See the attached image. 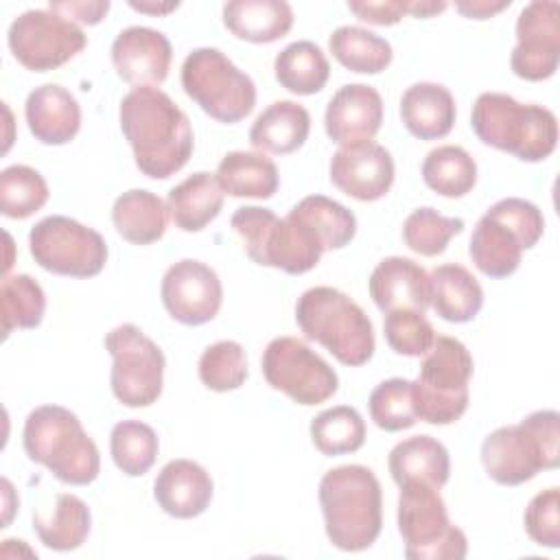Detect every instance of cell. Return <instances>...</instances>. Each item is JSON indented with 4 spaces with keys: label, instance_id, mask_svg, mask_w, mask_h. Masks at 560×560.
Here are the masks:
<instances>
[{
    "label": "cell",
    "instance_id": "39",
    "mask_svg": "<svg viewBox=\"0 0 560 560\" xmlns=\"http://www.w3.org/2000/svg\"><path fill=\"white\" fill-rule=\"evenodd\" d=\"M160 440L153 427L140 420H122L114 424L109 435V453L118 470L129 477L149 472L158 459Z\"/></svg>",
    "mask_w": 560,
    "mask_h": 560
},
{
    "label": "cell",
    "instance_id": "41",
    "mask_svg": "<svg viewBox=\"0 0 560 560\" xmlns=\"http://www.w3.org/2000/svg\"><path fill=\"white\" fill-rule=\"evenodd\" d=\"M464 230L459 217H444L435 208H416L402 223L405 245L420 256H438Z\"/></svg>",
    "mask_w": 560,
    "mask_h": 560
},
{
    "label": "cell",
    "instance_id": "10",
    "mask_svg": "<svg viewBox=\"0 0 560 560\" xmlns=\"http://www.w3.org/2000/svg\"><path fill=\"white\" fill-rule=\"evenodd\" d=\"M182 88L210 118L234 125L252 114L256 85L219 48H195L182 63Z\"/></svg>",
    "mask_w": 560,
    "mask_h": 560
},
{
    "label": "cell",
    "instance_id": "5",
    "mask_svg": "<svg viewBox=\"0 0 560 560\" xmlns=\"http://www.w3.org/2000/svg\"><path fill=\"white\" fill-rule=\"evenodd\" d=\"M481 464L501 486H521L560 464V413L538 409L518 424L499 427L481 442Z\"/></svg>",
    "mask_w": 560,
    "mask_h": 560
},
{
    "label": "cell",
    "instance_id": "28",
    "mask_svg": "<svg viewBox=\"0 0 560 560\" xmlns=\"http://www.w3.org/2000/svg\"><path fill=\"white\" fill-rule=\"evenodd\" d=\"M387 466L398 486L407 481H422L442 488L451 477L448 451L431 435H411L398 442L389 451Z\"/></svg>",
    "mask_w": 560,
    "mask_h": 560
},
{
    "label": "cell",
    "instance_id": "26",
    "mask_svg": "<svg viewBox=\"0 0 560 560\" xmlns=\"http://www.w3.org/2000/svg\"><path fill=\"white\" fill-rule=\"evenodd\" d=\"M523 252L525 247L518 234L490 212L477 221L468 243L470 260L488 278L512 276L521 265Z\"/></svg>",
    "mask_w": 560,
    "mask_h": 560
},
{
    "label": "cell",
    "instance_id": "2",
    "mask_svg": "<svg viewBox=\"0 0 560 560\" xmlns=\"http://www.w3.org/2000/svg\"><path fill=\"white\" fill-rule=\"evenodd\" d=\"M319 505L328 540L341 551L372 547L383 527V490L361 464L330 468L319 479Z\"/></svg>",
    "mask_w": 560,
    "mask_h": 560
},
{
    "label": "cell",
    "instance_id": "40",
    "mask_svg": "<svg viewBox=\"0 0 560 560\" xmlns=\"http://www.w3.org/2000/svg\"><path fill=\"white\" fill-rule=\"evenodd\" d=\"M48 184L39 171L11 164L0 173V212L9 219H28L48 201Z\"/></svg>",
    "mask_w": 560,
    "mask_h": 560
},
{
    "label": "cell",
    "instance_id": "37",
    "mask_svg": "<svg viewBox=\"0 0 560 560\" xmlns=\"http://www.w3.org/2000/svg\"><path fill=\"white\" fill-rule=\"evenodd\" d=\"M311 440L326 457L354 453L365 442V422L354 407L337 405L311 420Z\"/></svg>",
    "mask_w": 560,
    "mask_h": 560
},
{
    "label": "cell",
    "instance_id": "9",
    "mask_svg": "<svg viewBox=\"0 0 560 560\" xmlns=\"http://www.w3.org/2000/svg\"><path fill=\"white\" fill-rule=\"evenodd\" d=\"M398 494V532L409 560H462L466 534L451 523L440 488L407 481Z\"/></svg>",
    "mask_w": 560,
    "mask_h": 560
},
{
    "label": "cell",
    "instance_id": "11",
    "mask_svg": "<svg viewBox=\"0 0 560 560\" xmlns=\"http://www.w3.org/2000/svg\"><path fill=\"white\" fill-rule=\"evenodd\" d=\"M28 249L33 260L55 276L92 278L107 262L105 238L96 230L63 214H50L37 221L28 232Z\"/></svg>",
    "mask_w": 560,
    "mask_h": 560
},
{
    "label": "cell",
    "instance_id": "18",
    "mask_svg": "<svg viewBox=\"0 0 560 560\" xmlns=\"http://www.w3.org/2000/svg\"><path fill=\"white\" fill-rule=\"evenodd\" d=\"M173 61V46L162 31L127 26L112 44L116 74L136 88H158L166 81Z\"/></svg>",
    "mask_w": 560,
    "mask_h": 560
},
{
    "label": "cell",
    "instance_id": "19",
    "mask_svg": "<svg viewBox=\"0 0 560 560\" xmlns=\"http://www.w3.org/2000/svg\"><path fill=\"white\" fill-rule=\"evenodd\" d=\"M383 122V98L376 88L368 83L341 85L326 105L324 127L328 138L348 147L372 140Z\"/></svg>",
    "mask_w": 560,
    "mask_h": 560
},
{
    "label": "cell",
    "instance_id": "42",
    "mask_svg": "<svg viewBox=\"0 0 560 560\" xmlns=\"http://www.w3.org/2000/svg\"><path fill=\"white\" fill-rule=\"evenodd\" d=\"M199 381L212 392L238 389L247 378V359L238 341L223 339L208 346L199 357Z\"/></svg>",
    "mask_w": 560,
    "mask_h": 560
},
{
    "label": "cell",
    "instance_id": "46",
    "mask_svg": "<svg viewBox=\"0 0 560 560\" xmlns=\"http://www.w3.org/2000/svg\"><path fill=\"white\" fill-rule=\"evenodd\" d=\"M488 212L501 219L503 223H508L518 234L525 249H532L542 238V232H545L542 212L536 203L527 199L505 197V199H499L494 206H490Z\"/></svg>",
    "mask_w": 560,
    "mask_h": 560
},
{
    "label": "cell",
    "instance_id": "25",
    "mask_svg": "<svg viewBox=\"0 0 560 560\" xmlns=\"http://www.w3.org/2000/svg\"><path fill=\"white\" fill-rule=\"evenodd\" d=\"M225 28L252 44H271L293 26V9L284 0H232L223 4Z\"/></svg>",
    "mask_w": 560,
    "mask_h": 560
},
{
    "label": "cell",
    "instance_id": "7",
    "mask_svg": "<svg viewBox=\"0 0 560 560\" xmlns=\"http://www.w3.org/2000/svg\"><path fill=\"white\" fill-rule=\"evenodd\" d=\"M230 225L256 265L282 269L291 276L311 271L324 254L315 232L291 212L278 219L269 208L241 206L234 210Z\"/></svg>",
    "mask_w": 560,
    "mask_h": 560
},
{
    "label": "cell",
    "instance_id": "6",
    "mask_svg": "<svg viewBox=\"0 0 560 560\" xmlns=\"http://www.w3.org/2000/svg\"><path fill=\"white\" fill-rule=\"evenodd\" d=\"M295 322L306 339L324 346L343 365H363L374 354L370 317L339 289H306L295 302Z\"/></svg>",
    "mask_w": 560,
    "mask_h": 560
},
{
    "label": "cell",
    "instance_id": "20",
    "mask_svg": "<svg viewBox=\"0 0 560 560\" xmlns=\"http://www.w3.org/2000/svg\"><path fill=\"white\" fill-rule=\"evenodd\" d=\"M370 298L383 311L416 308L427 311L431 306V282L422 265L405 256L383 258L368 280Z\"/></svg>",
    "mask_w": 560,
    "mask_h": 560
},
{
    "label": "cell",
    "instance_id": "3",
    "mask_svg": "<svg viewBox=\"0 0 560 560\" xmlns=\"http://www.w3.org/2000/svg\"><path fill=\"white\" fill-rule=\"evenodd\" d=\"M475 136L523 162L547 160L558 144L556 114L536 103H518L503 92H483L470 112Z\"/></svg>",
    "mask_w": 560,
    "mask_h": 560
},
{
    "label": "cell",
    "instance_id": "38",
    "mask_svg": "<svg viewBox=\"0 0 560 560\" xmlns=\"http://www.w3.org/2000/svg\"><path fill=\"white\" fill-rule=\"evenodd\" d=\"M0 304H2V337L4 339L15 328H37L46 313L44 289L28 273H13V276L2 278Z\"/></svg>",
    "mask_w": 560,
    "mask_h": 560
},
{
    "label": "cell",
    "instance_id": "43",
    "mask_svg": "<svg viewBox=\"0 0 560 560\" xmlns=\"http://www.w3.org/2000/svg\"><path fill=\"white\" fill-rule=\"evenodd\" d=\"M370 418L383 431H402L413 427L416 411L411 398V381L407 378H387L378 383L368 400Z\"/></svg>",
    "mask_w": 560,
    "mask_h": 560
},
{
    "label": "cell",
    "instance_id": "15",
    "mask_svg": "<svg viewBox=\"0 0 560 560\" xmlns=\"http://www.w3.org/2000/svg\"><path fill=\"white\" fill-rule=\"evenodd\" d=\"M560 61V4L534 0L516 20V46L510 55L512 72L525 81L551 79Z\"/></svg>",
    "mask_w": 560,
    "mask_h": 560
},
{
    "label": "cell",
    "instance_id": "4",
    "mask_svg": "<svg viewBox=\"0 0 560 560\" xmlns=\"http://www.w3.org/2000/svg\"><path fill=\"white\" fill-rule=\"evenodd\" d=\"M31 462L46 466L61 483L88 486L101 472V455L77 413L61 405L35 407L22 429Z\"/></svg>",
    "mask_w": 560,
    "mask_h": 560
},
{
    "label": "cell",
    "instance_id": "13",
    "mask_svg": "<svg viewBox=\"0 0 560 560\" xmlns=\"http://www.w3.org/2000/svg\"><path fill=\"white\" fill-rule=\"evenodd\" d=\"M7 44L18 63L31 72H48L77 57L88 37L79 24L52 9L20 13L7 33Z\"/></svg>",
    "mask_w": 560,
    "mask_h": 560
},
{
    "label": "cell",
    "instance_id": "33",
    "mask_svg": "<svg viewBox=\"0 0 560 560\" xmlns=\"http://www.w3.org/2000/svg\"><path fill=\"white\" fill-rule=\"evenodd\" d=\"M92 527V514L83 499L70 492H61L55 499L52 516L44 518L33 514V529L39 536L42 545L52 551H72L79 549Z\"/></svg>",
    "mask_w": 560,
    "mask_h": 560
},
{
    "label": "cell",
    "instance_id": "16",
    "mask_svg": "<svg viewBox=\"0 0 560 560\" xmlns=\"http://www.w3.org/2000/svg\"><path fill=\"white\" fill-rule=\"evenodd\" d=\"M168 315L184 326H201L217 317L223 302V287L217 271L195 258L173 262L160 287Z\"/></svg>",
    "mask_w": 560,
    "mask_h": 560
},
{
    "label": "cell",
    "instance_id": "51",
    "mask_svg": "<svg viewBox=\"0 0 560 560\" xmlns=\"http://www.w3.org/2000/svg\"><path fill=\"white\" fill-rule=\"evenodd\" d=\"M131 9L140 11V13H151V15H166L171 11H175L179 7V2H129Z\"/></svg>",
    "mask_w": 560,
    "mask_h": 560
},
{
    "label": "cell",
    "instance_id": "14",
    "mask_svg": "<svg viewBox=\"0 0 560 560\" xmlns=\"http://www.w3.org/2000/svg\"><path fill=\"white\" fill-rule=\"evenodd\" d=\"M260 365L265 381L298 405L326 402L339 387L337 372L298 337L271 339Z\"/></svg>",
    "mask_w": 560,
    "mask_h": 560
},
{
    "label": "cell",
    "instance_id": "36",
    "mask_svg": "<svg viewBox=\"0 0 560 560\" xmlns=\"http://www.w3.org/2000/svg\"><path fill=\"white\" fill-rule=\"evenodd\" d=\"M319 238L324 252L346 247L357 234V217L352 210L326 195H308L291 210Z\"/></svg>",
    "mask_w": 560,
    "mask_h": 560
},
{
    "label": "cell",
    "instance_id": "34",
    "mask_svg": "<svg viewBox=\"0 0 560 560\" xmlns=\"http://www.w3.org/2000/svg\"><path fill=\"white\" fill-rule=\"evenodd\" d=\"M328 48L332 57L357 74H378L383 72L394 57L392 44L361 26H339L328 37Z\"/></svg>",
    "mask_w": 560,
    "mask_h": 560
},
{
    "label": "cell",
    "instance_id": "47",
    "mask_svg": "<svg viewBox=\"0 0 560 560\" xmlns=\"http://www.w3.org/2000/svg\"><path fill=\"white\" fill-rule=\"evenodd\" d=\"M348 9L368 24L374 26H392L402 20V15H409V2L400 0H361V2H348Z\"/></svg>",
    "mask_w": 560,
    "mask_h": 560
},
{
    "label": "cell",
    "instance_id": "24",
    "mask_svg": "<svg viewBox=\"0 0 560 560\" xmlns=\"http://www.w3.org/2000/svg\"><path fill=\"white\" fill-rule=\"evenodd\" d=\"M311 133V114L295 101H273L249 127V144L260 153L287 155L298 151Z\"/></svg>",
    "mask_w": 560,
    "mask_h": 560
},
{
    "label": "cell",
    "instance_id": "29",
    "mask_svg": "<svg viewBox=\"0 0 560 560\" xmlns=\"http://www.w3.org/2000/svg\"><path fill=\"white\" fill-rule=\"evenodd\" d=\"M168 217L166 201L144 188H131L118 195L112 206V223L116 232L133 245H151L160 241L166 232Z\"/></svg>",
    "mask_w": 560,
    "mask_h": 560
},
{
    "label": "cell",
    "instance_id": "32",
    "mask_svg": "<svg viewBox=\"0 0 560 560\" xmlns=\"http://www.w3.org/2000/svg\"><path fill=\"white\" fill-rule=\"evenodd\" d=\"M276 81L298 96H311L324 90L330 77V63L322 48L308 39L291 42L273 61Z\"/></svg>",
    "mask_w": 560,
    "mask_h": 560
},
{
    "label": "cell",
    "instance_id": "8",
    "mask_svg": "<svg viewBox=\"0 0 560 560\" xmlns=\"http://www.w3.org/2000/svg\"><path fill=\"white\" fill-rule=\"evenodd\" d=\"M468 348L448 335H435L427 350L418 378L411 381L416 418L429 424H453L468 409V383L472 376Z\"/></svg>",
    "mask_w": 560,
    "mask_h": 560
},
{
    "label": "cell",
    "instance_id": "22",
    "mask_svg": "<svg viewBox=\"0 0 560 560\" xmlns=\"http://www.w3.org/2000/svg\"><path fill=\"white\" fill-rule=\"evenodd\" d=\"M28 131L48 147L68 144L81 129L79 101L57 83L35 88L24 103Z\"/></svg>",
    "mask_w": 560,
    "mask_h": 560
},
{
    "label": "cell",
    "instance_id": "44",
    "mask_svg": "<svg viewBox=\"0 0 560 560\" xmlns=\"http://www.w3.org/2000/svg\"><path fill=\"white\" fill-rule=\"evenodd\" d=\"M383 332L387 346L402 357H424L435 341L431 322L416 308H396L385 313Z\"/></svg>",
    "mask_w": 560,
    "mask_h": 560
},
{
    "label": "cell",
    "instance_id": "1",
    "mask_svg": "<svg viewBox=\"0 0 560 560\" xmlns=\"http://www.w3.org/2000/svg\"><path fill=\"white\" fill-rule=\"evenodd\" d=\"M120 129L136 166L151 179L182 171L192 155L195 136L186 112L160 88H133L120 101Z\"/></svg>",
    "mask_w": 560,
    "mask_h": 560
},
{
    "label": "cell",
    "instance_id": "35",
    "mask_svg": "<svg viewBox=\"0 0 560 560\" xmlns=\"http://www.w3.org/2000/svg\"><path fill=\"white\" fill-rule=\"evenodd\" d=\"M424 184L448 199L468 195L477 184V164L472 155L457 144H442L427 153L422 162Z\"/></svg>",
    "mask_w": 560,
    "mask_h": 560
},
{
    "label": "cell",
    "instance_id": "17",
    "mask_svg": "<svg viewBox=\"0 0 560 560\" xmlns=\"http://www.w3.org/2000/svg\"><path fill=\"white\" fill-rule=\"evenodd\" d=\"M330 182L343 195L357 201H376L385 197L394 184V158L392 153L374 142L363 140L341 147L330 158Z\"/></svg>",
    "mask_w": 560,
    "mask_h": 560
},
{
    "label": "cell",
    "instance_id": "21",
    "mask_svg": "<svg viewBox=\"0 0 560 560\" xmlns=\"http://www.w3.org/2000/svg\"><path fill=\"white\" fill-rule=\"evenodd\" d=\"M212 494V477L192 459H171L162 466L153 483L158 505L175 518H195L203 514Z\"/></svg>",
    "mask_w": 560,
    "mask_h": 560
},
{
    "label": "cell",
    "instance_id": "31",
    "mask_svg": "<svg viewBox=\"0 0 560 560\" xmlns=\"http://www.w3.org/2000/svg\"><path fill=\"white\" fill-rule=\"evenodd\" d=\"M223 192L232 197L271 199L280 186V173L271 158L260 151H230L214 173Z\"/></svg>",
    "mask_w": 560,
    "mask_h": 560
},
{
    "label": "cell",
    "instance_id": "27",
    "mask_svg": "<svg viewBox=\"0 0 560 560\" xmlns=\"http://www.w3.org/2000/svg\"><path fill=\"white\" fill-rule=\"evenodd\" d=\"M431 306L444 322H472L483 306V289L477 278L457 262H444L429 273Z\"/></svg>",
    "mask_w": 560,
    "mask_h": 560
},
{
    "label": "cell",
    "instance_id": "12",
    "mask_svg": "<svg viewBox=\"0 0 560 560\" xmlns=\"http://www.w3.org/2000/svg\"><path fill=\"white\" fill-rule=\"evenodd\" d=\"M112 354L109 385L125 407H149L162 396L164 352L136 324H120L105 337Z\"/></svg>",
    "mask_w": 560,
    "mask_h": 560
},
{
    "label": "cell",
    "instance_id": "45",
    "mask_svg": "<svg viewBox=\"0 0 560 560\" xmlns=\"http://www.w3.org/2000/svg\"><path fill=\"white\" fill-rule=\"evenodd\" d=\"M527 536L549 549L560 547V490L547 488L532 497L523 514Z\"/></svg>",
    "mask_w": 560,
    "mask_h": 560
},
{
    "label": "cell",
    "instance_id": "49",
    "mask_svg": "<svg viewBox=\"0 0 560 560\" xmlns=\"http://www.w3.org/2000/svg\"><path fill=\"white\" fill-rule=\"evenodd\" d=\"M512 0H459L455 2V9L470 20H488L497 15L499 11L508 9Z\"/></svg>",
    "mask_w": 560,
    "mask_h": 560
},
{
    "label": "cell",
    "instance_id": "30",
    "mask_svg": "<svg viewBox=\"0 0 560 560\" xmlns=\"http://www.w3.org/2000/svg\"><path fill=\"white\" fill-rule=\"evenodd\" d=\"M223 190L212 173L197 171L171 188L166 206L175 228L201 232L223 208Z\"/></svg>",
    "mask_w": 560,
    "mask_h": 560
},
{
    "label": "cell",
    "instance_id": "52",
    "mask_svg": "<svg viewBox=\"0 0 560 560\" xmlns=\"http://www.w3.org/2000/svg\"><path fill=\"white\" fill-rule=\"evenodd\" d=\"M13 497V488H11V481L9 479H2V501H4V518H2V525L0 527H7L9 523H11V516H13V512H15V508H18V499L13 501L11 499Z\"/></svg>",
    "mask_w": 560,
    "mask_h": 560
},
{
    "label": "cell",
    "instance_id": "50",
    "mask_svg": "<svg viewBox=\"0 0 560 560\" xmlns=\"http://www.w3.org/2000/svg\"><path fill=\"white\" fill-rule=\"evenodd\" d=\"M448 4L446 2H420V0H413L409 2V15L413 18H433L438 13H442Z\"/></svg>",
    "mask_w": 560,
    "mask_h": 560
},
{
    "label": "cell",
    "instance_id": "23",
    "mask_svg": "<svg viewBox=\"0 0 560 560\" xmlns=\"http://www.w3.org/2000/svg\"><path fill=\"white\" fill-rule=\"evenodd\" d=\"M400 118L411 136L420 140H440L448 136L455 125V98L442 83H413L402 92Z\"/></svg>",
    "mask_w": 560,
    "mask_h": 560
},
{
    "label": "cell",
    "instance_id": "48",
    "mask_svg": "<svg viewBox=\"0 0 560 560\" xmlns=\"http://www.w3.org/2000/svg\"><path fill=\"white\" fill-rule=\"evenodd\" d=\"M109 2L107 0H66V2H48V9L57 11L59 15L68 18L70 22L74 24H88V26H94L98 24L107 11H109Z\"/></svg>",
    "mask_w": 560,
    "mask_h": 560
}]
</instances>
